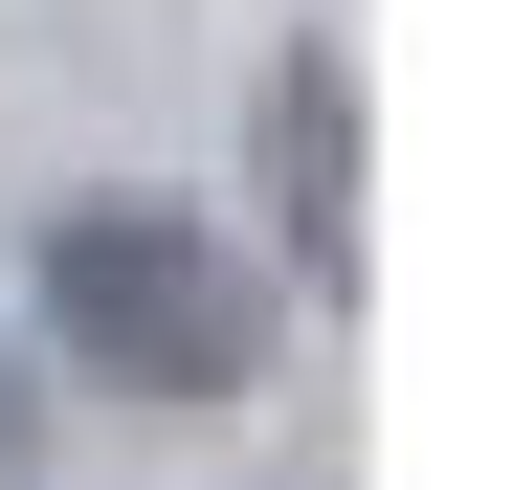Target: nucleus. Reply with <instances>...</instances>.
<instances>
[{"instance_id":"f257e3e1","label":"nucleus","mask_w":512,"mask_h":490,"mask_svg":"<svg viewBox=\"0 0 512 490\" xmlns=\"http://www.w3.org/2000/svg\"><path fill=\"white\" fill-rule=\"evenodd\" d=\"M45 357L134 401H245L268 379V268L201 201H67L45 223Z\"/></svg>"},{"instance_id":"f03ea898","label":"nucleus","mask_w":512,"mask_h":490,"mask_svg":"<svg viewBox=\"0 0 512 490\" xmlns=\"http://www.w3.org/2000/svg\"><path fill=\"white\" fill-rule=\"evenodd\" d=\"M268 201H290L312 268H357V112H334V67H290V90H268Z\"/></svg>"},{"instance_id":"7ed1b4c3","label":"nucleus","mask_w":512,"mask_h":490,"mask_svg":"<svg viewBox=\"0 0 512 490\" xmlns=\"http://www.w3.org/2000/svg\"><path fill=\"white\" fill-rule=\"evenodd\" d=\"M0 490H45V446H23V379H0Z\"/></svg>"}]
</instances>
